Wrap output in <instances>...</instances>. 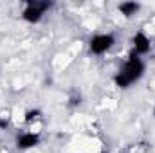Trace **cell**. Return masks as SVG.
Segmentation results:
<instances>
[{
    "label": "cell",
    "instance_id": "1",
    "mask_svg": "<svg viewBox=\"0 0 155 153\" xmlns=\"http://www.w3.org/2000/svg\"><path fill=\"white\" fill-rule=\"evenodd\" d=\"M143 74H144V61L141 60V56H135L132 52L130 58L124 61V65L119 69L114 81H116V85L119 88H128L130 85L139 81L143 77Z\"/></svg>",
    "mask_w": 155,
    "mask_h": 153
},
{
    "label": "cell",
    "instance_id": "2",
    "mask_svg": "<svg viewBox=\"0 0 155 153\" xmlns=\"http://www.w3.org/2000/svg\"><path fill=\"white\" fill-rule=\"evenodd\" d=\"M51 5H52L51 2L29 0V2L25 4L24 11H22V18H24L25 22H29V24H36V22H40V20L43 18L45 11H47V9H51Z\"/></svg>",
    "mask_w": 155,
    "mask_h": 153
},
{
    "label": "cell",
    "instance_id": "3",
    "mask_svg": "<svg viewBox=\"0 0 155 153\" xmlns=\"http://www.w3.org/2000/svg\"><path fill=\"white\" fill-rule=\"evenodd\" d=\"M114 43H116V38L110 33H107V34H96L88 41V49H90L92 54H105L107 50H110L114 47Z\"/></svg>",
    "mask_w": 155,
    "mask_h": 153
},
{
    "label": "cell",
    "instance_id": "4",
    "mask_svg": "<svg viewBox=\"0 0 155 153\" xmlns=\"http://www.w3.org/2000/svg\"><path fill=\"white\" fill-rule=\"evenodd\" d=\"M132 43H134V54H135V56H144V54H148L150 49H152L150 38H148L143 31H139V33L134 34Z\"/></svg>",
    "mask_w": 155,
    "mask_h": 153
},
{
    "label": "cell",
    "instance_id": "5",
    "mask_svg": "<svg viewBox=\"0 0 155 153\" xmlns=\"http://www.w3.org/2000/svg\"><path fill=\"white\" fill-rule=\"evenodd\" d=\"M40 144V135L38 133H33V132H25V133H20L16 137V146L20 150H29V148H35Z\"/></svg>",
    "mask_w": 155,
    "mask_h": 153
},
{
    "label": "cell",
    "instance_id": "6",
    "mask_svg": "<svg viewBox=\"0 0 155 153\" xmlns=\"http://www.w3.org/2000/svg\"><path fill=\"white\" fill-rule=\"evenodd\" d=\"M139 9H141V5H139L137 2H123V4H119V13L124 15L126 18L134 16Z\"/></svg>",
    "mask_w": 155,
    "mask_h": 153
},
{
    "label": "cell",
    "instance_id": "7",
    "mask_svg": "<svg viewBox=\"0 0 155 153\" xmlns=\"http://www.w3.org/2000/svg\"><path fill=\"white\" fill-rule=\"evenodd\" d=\"M40 117V110H29L27 114H25V122H33V121H36Z\"/></svg>",
    "mask_w": 155,
    "mask_h": 153
},
{
    "label": "cell",
    "instance_id": "8",
    "mask_svg": "<svg viewBox=\"0 0 155 153\" xmlns=\"http://www.w3.org/2000/svg\"><path fill=\"white\" fill-rule=\"evenodd\" d=\"M153 115H155V108H153Z\"/></svg>",
    "mask_w": 155,
    "mask_h": 153
}]
</instances>
